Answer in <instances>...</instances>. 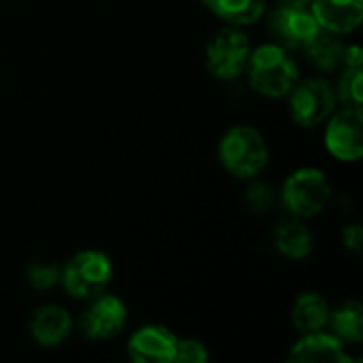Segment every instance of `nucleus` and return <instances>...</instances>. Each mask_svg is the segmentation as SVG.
Listing matches in <instances>:
<instances>
[{
	"label": "nucleus",
	"instance_id": "nucleus-10",
	"mask_svg": "<svg viewBox=\"0 0 363 363\" xmlns=\"http://www.w3.org/2000/svg\"><path fill=\"white\" fill-rule=\"evenodd\" d=\"M177 342L179 338L170 330L162 325H147L130 338L128 355L136 363H172Z\"/></svg>",
	"mask_w": 363,
	"mask_h": 363
},
{
	"label": "nucleus",
	"instance_id": "nucleus-15",
	"mask_svg": "<svg viewBox=\"0 0 363 363\" xmlns=\"http://www.w3.org/2000/svg\"><path fill=\"white\" fill-rule=\"evenodd\" d=\"M313 234L306 228V223L291 219V221H283L281 225H277L274 230V247L291 257V259H302L313 251Z\"/></svg>",
	"mask_w": 363,
	"mask_h": 363
},
{
	"label": "nucleus",
	"instance_id": "nucleus-2",
	"mask_svg": "<svg viewBox=\"0 0 363 363\" xmlns=\"http://www.w3.org/2000/svg\"><path fill=\"white\" fill-rule=\"evenodd\" d=\"M219 160L234 177L249 179L266 168L268 145L255 128L236 125L223 136L219 147Z\"/></svg>",
	"mask_w": 363,
	"mask_h": 363
},
{
	"label": "nucleus",
	"instance_id": "nucleus-17",
	"mask_svg": "<svg viewBox=\"0 0 363 363\" xmlns=\"http://www.w3.org/2000/svg\"><path fill=\"white\" fill-rule=\"evenodd\" d=\"M204 2L221 19L236 26H247L257 21L266 6V0H204Z\"/></svg>",
	"mask_w": 363,
	"mask_h": 363
},
{
	"label": "nucleus",
	"instance_id": "nucleus-16",
	"mask_svg": "<svg viewBox=\"0 0 363 363\" xmlns=\"http://www.w3.org/2000/svg\"><path fill=\"white\" fill-rule=\"evenodd\" d=\"M345 45L334 36V32H328V30H321L313 43L304 49L308 62L317 68V70H323V72H330V70H336L340 64H342V57H345Z\"/></svg>",
	"mask_w": 363,
	"mask_h": 363
},
{
	"label": "nucleus",
	"instance_id": "nucleus-7",
	"mask_svg": "<svg viewBox=\"0 0 363 363\" xmlns=\"http://www.w3.org/2000/svg\"><path fill=\"white\" fill-rule=\"evenodd\" d=\"M270 30L287 51H304L323 28L308 6L283 4L272 13Z\"/></svg>",
	"mask_w": 363,
	"mask_h": 363
},
{
	"label": "nucleus",
	"instance_id": "nucleus-19",
	"mask_svg": "<svg viewBox=\"0 0 363 363\" xmlns=\"http://www.w3.org/2000/svg\"><path fill=\"white\" fill-rule=\"evenodd\" d=\"M338 98L351 106L363 102V68H347L338 83Z\"/></svg>",
	"mask_w": 363,
	"mask_h": 363
},
{
	"label": "nucleus",
	"instance_id": "nucleus-14",
	"mask_svg": "<svg viewBox=\"0 0 363 363\" xmlns=\"http://www.w3.org/2000/svg\"><path fill=\"white\" fill-rule=\"evenodd\" d=\"M291 321L302 334L319 332L330 323V306L319 294H302L294 304Z\"/></svg>",
	"mask_w": 363,
	"mask_h": 363
},
{
	"label": "nucleus",
	"instance_id": "nucleus-23",
	"mask_svg": "<svg viewBox=\"0 0 363 363\" xmlns=\"http://www.w3.org/2000/svg\"><path fill=\"white\" fill-rule=\"evenodd\" d=\"M342 245L353 251V253H359L363 249V230L362 225L353 223V225H347L342 230Z\"/></svg>",
	"mask_w": 363,
	"mask_h": 363
},
{
	"label": "nucleus",
	"instance_id": "nucleus-3",
	"mask_svg": "<svg viewBox=\"0 0 363 363\" xmlns=\"http://www.w3.org/2000/svg\"><path fill=\"white\" fill-rule=\"evenodd\" d=\"M113 279V264L100 251H81L60 272L64 289L79 300L102 294Z\"/></svg>",
	"mask_w": 363,
	"mask_h": 363
},
{
	"label": "nucleus",
	"instance_id": "nucleus-25",
	"mask_svg": "<svg viewBox=\"0 0 363 363\" xmlns=\"http://www.w3.org/2000/svg\"><path fill=\"white\" fill-rule=\"evenodd\" d=\"M283 4H291V6H311L313 0H281Z\"/></svg>",
	"mask_w": 363,
	"mask_h": 363
},
{
	"label": "nucleus",
	"instance_id": "nucleus-12",
	"mask_svg": "<svg viewBox=\"0 0 363 363\" xmlns=\"http://www.w3.org/2000/svg\"><path fill=\"white\" fill-rule=\"evenodd\" d=\"M289 362L296 363H349L351 357L342 351V342L332 336L319 332L304 334L300 342L291 347Z\"/></svg>",
	"mask_w": 363,
	"mask_h": 363
},
{
	"label": "nucleus",
	"instance_id": "nucleus-6",
	"mask_svg": "<svg viewBox=\"0 0 363 363\" xmlns=\"http://www.w3.org/2000/svg\"><path fill=\"white\" fill-rule=\"evenodd\" d=\"M249 55H251V45L247 34L236 28H225L208 43L206 64L215 77L236 79L247 68Z\"/></svg>",
	"mask_w": 363,
	"mask_h": 363
},
{
	"label": "nucleus",
	"instance_id": "nucleus-5",
	"mask_svg": "<svg viewBox=\"0 0 363 363\" xmlns=\"http://www.w3.org/2000/svg\"><path fill=\"white\" fill-rule=\"evenodd\" d=\"M336 96L325 79H308L294 85L289 91V111L298 125L315 128L334 111Z\"/></svg>",
	"mask_w": 363,
	"mask_h": 363
},
{
	"label": "nucleus",
	"instance_id": "nucleus-9",
	"mask_svg": "<svg viewBox=\"0 0 363 363\" xmlns=\"http://www.w3.org/2000/svg\"><path fill=\"white\" fill-rule=\"evenodd\" d=\"M128 319V308L117 296H102L85 308L81 315V332L91 340H106L117 336Z\"/></svg>",
	"mask_w": 363,
	"mask_h": 363
},
{
	"label": "nucleus",
	"instance_id": "nucleus-4",
	"mask_svg": "<svg viewBox=\"0 0 363 363\" xmlns=\"http://www.w3.org/2000/svg\"><path fill=\"white\" fill-rule=\"evenodd\" d=\"M332 198V187L325 174L317 168H302L294 172L283 185V204L300 219L319 215Z\"/></svg>",
	"mask_w": 363,
	"mask_h": 363
},
{
	"label": "nucleus",
	"instance_id": "nucleus-18",
	"mask_svg": "<svg viewBox=\"0 0 363 363\" xmlns=\"http://www.w3.org/2000/svg\"><path fill=\"white\" fill-rule=\"evenodd\" d=\"M334 336L340 342H359L363 338V308L359 302H347L330 313Z\"/></svg>",
	"mask_w": 363,
	"mask_h": 363
},
{
	"label": "nucleus",
	"instance_id": "nucleus-1",
	"mask_svg": "<svg viewBox=\"0 0 363 363\" xmlns=\"http://www.w3.org/2000/svg\"><path fill=\"white\" fill-rule=\"evenodd\" d=\"M247 68L253 89L268 98L287 96L298 81V64L281 45H264L251 51Z\"/></svg>",
	"mask_w": 363,
	"mask_h": 363
},
{
	"label": "nucleus",
	"instance_id": "nucleus-13",
	"mask_svg": "<svg viewBox=\"0 0 363 363\" xmlns=\"http://www.w3.org/2000/svg\"><path fill=\"white\" fill-rule=\"evenodd\" d=\"M72 319L62 306H43L30 319V334L40 347H57L68 338Z\"/></svg>",
	"mask_w": 363,
	"mask_h": 363
},
{
	"label": "nucleus",
	"instance_id": "nucleus-21",
	"mask_svg": "<svg viewBox=\"0 0 363 363\" xmlns=\"http://www.w3.org/2000/svg\"><path fill=\"white\" fill-rule=\"evenodd\" d=\"M60 268L53 264H45V262H36L28 268V281L32 283V287L36 289H49L60 281Z\"/></svg>",
	"mask_w": 363,
	"mask_h": 363
},
{
	"label": "nucleus",
	"instance_id": "nucleus-20",
	"mask_svg": "<svg viewBox=\"0 0 363 363\" xmlns=\"http://www.w3.org/2000/svg\"><path fill=\"white\" fill-rule=\"evenodd\" d=\"M274 200H277V196H274L272 187L266 185V183H253V185L247 189V194H245V202H247L249 208L255 211V213H266V211H270L272 204H274Z\"/></svg>",
	"mask_w": 363,
	"mask_h": 363
},
{
	"label": "nucleus",
	"instance_id": "nucleus-11",
	"mask_svg": "<svg viewBox=\"0 0 363 363\" xmlns=\"http://www.w3.org/2000/svg\"><path fill=\"white\" fill-rule=\"evenodd\" d=\"M311 4L319 26L334 34L355 30L363 19V0H313Z\"/></svg>",
	"mask_w": 363,
	"mask_h": 363
},
{
	"label": "nucleus",
	"instance_id": "nucleus-22",
	"mask_svg": "<svg viewBox=\"0 0 363 363\" xmlns=\"http://www.w3.org/2000/svg\"><path fill=\"white\" fill-rule=\"evenodd\" d=\"M174 362L181 363H204L208 362V351L202 342L198 340H179L177 342V355H174Z\"/></svg>",
	"mask_w": 363,
	"mask_h": 363
},
{
	"label": "nucleus",
	"instance_id": "nucleus-24",
	"mask_svg": "<svg viewBox=\"0 0 363 363\" xmlns=\"http://www.w3.org/2000/svg\"><path fill=\"white\" fill-rule=\"evenodd\" d=\"M342 64L347 68H363V53L357 45H351L345 49V57H342Z\"/></svg>",
	"mask_w": 363,
	"mask_h": 363
},
{
	"label": "nucleus",
	"instance_id": "nucleus-8",
	"mask_svg": "<svg viewBox=\"0 0 363 363\" xmlns=\"http://www.w3.org/2000/svg\"><path fill=\"white\" fill-rule=\"evenodd\" d=\"M328 151L342 160L355 162L363 155V113L362 106H349L334 115L325 130Z\"/></svg>",
	"mask_w": 363,
	"mask_h": 363
}]
</instances>
